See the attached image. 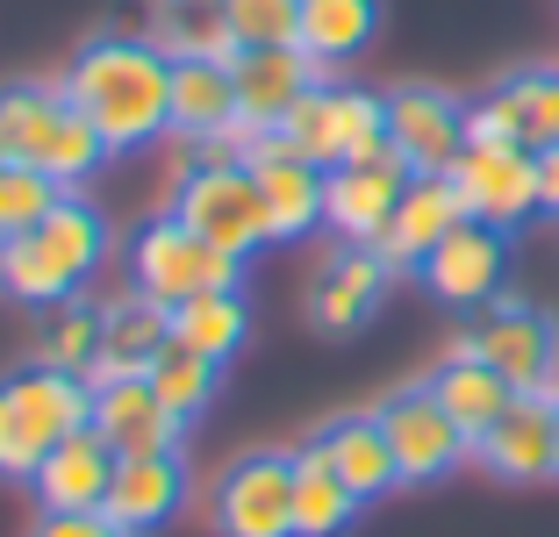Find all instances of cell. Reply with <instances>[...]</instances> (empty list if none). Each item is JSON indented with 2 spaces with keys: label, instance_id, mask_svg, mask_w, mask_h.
I'll return each instance as SVG.
<instances>
[{
  "label": "cell",
  "instance_id": "cell-1",
  "mask_svg": "<svg viewBox=\"0 0 559 537\" xmlns=\"http://www.w3.org/2000/svg\"><path fill=\"white\" fill-rule=\"evenodd\" d=\"M66 100L108 136V151L158 144L173 130V58L151 36H94L66 65Z\"/></svg>",
  "mask_w": 559,
  "mask_h": 537
},
{
  "label": "cell",
  "instance_id": "cell-2",
  "mask_svg": "<svg viewBox=\"0 0 559 537\" xmlns=\"http://www.w3.org/2000/svg\"><path fill=\"white\" fill-rule=\"evenodd\" d=\"M108 259V223H100L94 201L66 194L36 229L8 237L0 244V294L8 301H29V309H50V301H72L86 279Z\"/></svg>",
  "mask_w": 559,
  "mask_h": 537
},
{
  "label": "cell",
  "instance_id": "cell-3",
  "mask_svg": "<svg viewBox=\"0 0 559 537\" xmlns=\"http://www.w3.org/2000/svg\"><path fill=\"white\" fill-rule=\"evenodd\" d=\"M173 215L187 229H201L215 251H230V259H251L259 244H273V208H265V187L251 172L245 144H209L187 179L173 187Z\"/></svg>",
  "mask_w": 559,
  "mask_h": 537
},
{
  "label": "cell",
  "instance_id": "cell-4",
  "mask_svg": "<svg viewBox=\"0 0 559 537\" xmlns=\"http://www.w3.org/2000/svg\"><path fill=\"white\" fill-rule=\"evenodd\" d=\"M94 408V380L66 373V366H15L0 380V480H29L44 452L72 430H86Z\"/></svg>",
  "mask_w": 559,
  "mask_h": 537
},
{
  "label": "cell",
  "instance_id": "cell-5",
  "mask_svg": "<svg viewBox=\"0 0 559 537\" xmlns=\"http://www.w3.org/2000/svg\"><path fill=\"white\" fill-rule=\"evenodd\" d=\"M237 279H245V259L215 251L209 237H201V229H187L173 208L151 215V223L130 237V287L151 294L158 309H180V301H194V294L237 287Z\"/></svg>",
  "mask_w": 559,
  "mask_h": 537
},
{
  "label": "cell",
  "instance_id": "cell-6",
  "mask_svg": "<svg viewBox=\"0 0 559 537\" xmlns=\"http://www.w3.org/2000/svg\"><path fill=\"white\" fill-rule=\"evenodd\" d=\"M280 136L323 172L345 158H373V151H388V94H366V86H345L323 72L301 94V108L280 122Z\"/></svg>",
  "mask_w": 559,
  "mask_h": 537
},
{
  "label": "cell",
  "instance_id": "cell-7",
  "mask_svg": "<svg viewBox=\"0 0 559 537\" xmlns=\"http://www.w3.org/2000/svg\"><path fill=\"white\" fill-rule=\"evenodd\" d=\"M215 537H295V452H237L209 488Z\"/></svg>",
  "mask_w": 559,
  "mask_h": 537
},
{
  "label": "cell",
  "instance_id": "cell-8",
  "mask_svg": "<svg viewBox=\"0 0 559 537\" xmlns=\"http://www.w3.org/2000/svg\"><path fill=\"white\" fill-rule=\"evenodd\" d=\"M460 344L488 358L516 394H552L559 387V323L545 309H531V301H502L495 294L488 309L466 323Z\"/></svg>",
  "mask_w": 559,
  "mask_h": 537
},
{
  "label": "cell",
  "instance_id": "cell-9",
  "mask_svg": "<svg viewBox=\"0 0 559 537\" xmlns=\"http://www.w3.org/2000/svg\"><path fill=\"white\" fill-rule=\"evenodd\" d=\"M373 416H380V430H388V444H395L402 488L444 480L452 466H466V458H474V438L452 423V408L430 394V380H416V387H395L388 402L373 408Z\"/></svg>",
  "mask_w": 559,
  "mask_h": 537
},
{
  "label": "cell",
  "instance_id": "cell-10",
  "mask_svg": "<svg viewBox=\"0 0 559 537\" xmlns=\"http://www.w3.org/2000/svg\"><path fill=\"white\" fill-rule=\"evenodd\" d=\"M416 165L395 144L373 151V158H345L323 172V223L345 237V244H380V229L395 223L402 194H409Z\"/></svg>",
  "mask_w": 559,
  "mask_h": 537
},
{
  "label": "cell",
  "instance_id": "cell-11",
  "mask_svg": "<svg viewBox=\"0 0 559 537\" xmlns=\"http://www.w3.org/2000/svg\"><path fill=\"white\" fill-rule=\"evenodd\" d=\"M452 187H460L466 215L488 229H524L538 215V151L524 144H480L466 136L460 165H452Z\"/></svg>",
  "mask_w": 559,
  "mask_h": 537
},
{
  "label": "cell",
  "instance_id": "cell-12",
  "mask_svg": "<svg viewBox=\"0 0 559 537\" xmlns=\"http://www.w3.org/2000/svg\"><path fill=\"white\" fill-rule=\"evenodd\" d=\"M466 136L480 144H524L552 151L559 144V65H516L466 108Z\"/></svg>",
  "mask_w": 559,
  "mask_h": 537
},
{
  "label": "cell",
  "instance_id": "cell-13",
  "mask_svg": "<svg viewBox=\"0 0 559 537\" xmlns=\"http://www.w3.org/2000/svg\"><path fill=\"white\" fill-rule=\"evenodd\" d=\"M230 80H237V122H245V136H265L301 108V94L323 80V65L301 44H245L230 58Z\"/></svg>",
  "mask_w": 559,
  "mask_h": 537
},
{
  "label": "cell",
  "instance_id": "cell-14",
  "mask_svg": "<svg viewBox=\"0 0 559 537\" xmlns=\"http://www.w3.org/2000/svg\"><path fill=\"white\" fill-rule=\"evenodd\" d=\"M502 273H510V229H488L474 215L424 259V287L444 309H488L502 294Z\"/></svg>",
  "mask_w": 559,
  "mask_h": 537
},
{
  "label": "cell",
  "instance_id": "cell-15",
  "mask_svg": "<svg viewBox=\"0 0 559 537\" xmlns=\"http://www.w3.org/2000/svg\"><path fill=\"white\" fill-rule=\"evenodd\" d=\"M388 279H395V265L380 259L373 244H337L309 279V323L323 337H352L359 323H373Z\"/></svg>",
  "mask_w": 559,
  "mask_h": 537
},
{
  "label": "cell",
  "instance_id": "cell-16",
  "mask_svg": "<svg viewBox=\"0 0 559 537\" xmlns=\"http://www.w3.org/2000/svg\"><path fill=\"white\" fill-rule=\"evenodd\" d=\"M388 144L416 172H452L466 151V100H452L444 86H395L388 94Z\"/></svg>",
  "mask_w": 559,
  "mask_h": 537
},
{
  "label": "cell",
  "instance_id": "cell-17",
  "mask_svg": "<svg viewBox=\"0 0 559 537\" xmlns=\"http://www.w3.org/2000/svg\"><path fill=\"white\" fill-rule=\"evenodd\" d=\"M474 458L495 473V480H516V488H531V480H559L552 394H516L510 416H502L488 438H474Z\"/></svg>",
  "mask_w": 559,
  "mask_h": 537
},
{
  "label": "cell",
  "instance_id": "cell-18",
  "mask_svg": "<svg viewBox=\"0 0 559 537\" xmlns=\"http://www.w3.org/2000/svg\"><path fill=\"white\" fill-rule=\"evenodd\" d=\"M245 158H251V172H259V187H265V208H273V244L309 237V229L323 223V165H309L280 130L251 136Z\"/></svg>",
  "mask_w": 559,
  "mask_h": 537
},
{
  "label": "cell",
  "instance_id": "cell-19",
  "mask_svg": "<svg viewBox=\"0 0 559 537\" xmlns=\"http://www.w3.org/2000/svg\"><path fill=\"white\" fill-rule=\"evenodd\" d=\"M86 430L116 444L122 458L136 452H180V423H173V408L158 402L144 373H116V380H94V408H86Z\"/></svg>",
  "mask_w": 559,
  "mask_h": 537
},
{
  "label": "cell",
  "instance_id": "cell-20",
  "mask_svg": "<svg viewBox=\"0 0 559 537\" xmlns=\"http://www.w3.org/2000/svg\"><path fill=\"white\" fill-rule=\"evenodd\" d=\"M460 223H466V201H460V187H452V172H416L409 194H402V208H395V223L380 229L373 251L395 265V273H424V259Z\"/></svg>",
  "mask_w": 559,
  "mask_h": 537
},
{
  "label": "cell",
  "instance_id": "cell-21",
  "mask_svg": "<svg viewBox=\"0 0 559 537\" xmlns=\"http://www.w3.org/2000/svg\"><path fill=\"white\" fill-rule=\"evenodd\" d=\"M116 466H122V452L100 430H72L29 473V494H36V509H100L108 488H116Z\"/></svg>",
  "mask_w": 559,
  "mask_h": 537
},
{
  "label": "cell",
  "instance_id": "cell-22",
  "mask_svg": "<svg viewBox=\"0 0 559 537\" xmlns=\"http://www.w3.org/2000/svg\"><path fill=\"white\" fill-rule=\"evenodd\" d=\"M173 130L194 144H251L237 122V80L230 58H180L173 65Z\"/></svg>",
  "mask_w": 559,
  "mask_h": 537
},
{
  "label": "cell",
  "instance_id": "cell-23",
  "mask_svg": "<svg viewBox=\"0 0 559 537\" xmlns=\"http://www.w3.org/2000/svg\"><path fill=\"white\" fill-rule=\"evenodd\" d=\"M309 444H316V452H323L337 473H345V488L359 494V502H380L388 488H402L395 444H388V430H380L373 408H345V416H330V423L316 430Z\"/></svg>",
  "mask_w": 559,
  "mask_h": 537
},
{
  "label": "cell",
  "instance_id": "cell-24",
  "mask_svg": "<svg viewBox=\"0 0 559 537\" xmlns=\"http://www.w3.org/2000/svg\"><path fill=\"white\" fill-rule=\"evenodd\" d=\"M187 502V458L180 452H136L116 466V488H108V516L122 523L130 537H151L158 523H173Z\"/></svg>",
  "mask_w": 559,
  "mask_h": 537
},
{
  "label": "cell",
  "instance_id": "cell-25",
  "mask_svg": "<svg viewBox=\"0 0 559 537\" xmlns=\"http://www.w3.org/2000/svg\"><path fill=\"white\" fill-rule=\"evenodd\" d=\"M165 337H173V309H158L151 294H122V301H108L100 309V351H94V373L86 380H116V373H144L151 358L165 351Z\"/></svg>",
  "mask_w": 559,
  "mask_h": 537
},
{
  "label": "cell",
  "instance_id": "cell-26",
  "mask_svg": "<svg viewBox=\"0 0 559 537\" xmlns=\"http://www.w3.org/2000/svg\"><path fill=\"white\" fill-rule=\"evenodd\" d=\"M430 394L452 408V423H460L466 438H488V430L510 416V402H516L510 380L495 373L480 351H466V344H452V351H444V366L430 373Z\"/></svg>",
  "mask_w": 559,
  "mask_h": 537
},
{
  "label": "cell",
  "instance_id": "cell-27",
  "mask_svg": "<svg viewBox=\"0 0 559 537\" xmlns=\"http://www.w3.org/2000/svg\"><path fill=\"white\" fill-rule=\"evenodd\" d=\"M359 494L345 488V473L330 466L316 444L295 452V537H345L359 523Z\"/></svg>",
  "mask_w": 559,
  "mask_h": 537
},
{
  "label": "cell",
  "instance_id": "cell-28",
  "mask_svg": "<svg viewBox=\"0 0 559 537\" xmlns=\"http://www.w3.org/2000/svg\"><path fill=\"white\" fill-rule=\"evenodd\" d=\"M144 380L158 387V402L173 408V423H201L209 416V402L223 394V358H209V351H194V344H180V337H165V351L144 366Z\"/></svg>",
  "mask_w": 559,
  "mask_h": 537
},
{
  "label": "cell",
  "instance_id": "cell-29",
  "mask_svg": "<svg viewBox=\"0 0 559 537\" xmlns=\"http://www.w3.org/2000/svg\"><path fill=\"white\" fill-rule=\"evenodd\" d=\"M144 36L173 58V65H180V58H237V36H230L223 0H158Z\"/></svg>",
  "mask_w": 559,
  "mask_h": 537
},
{
  "label": "cell",
  "instance_id": "cell-30",
  "mask_svg": "<svg viewBox=\"0 0 559 537\" xmlns=\"http://www.w3.org/2000/svg\"><path fill=\"white\" fill-rule=\"evenodd\" d=\"M373 36H380V0H301V36L295 44L309 50L323 72L359 58Z\"/></svg>",
  "mask_w": 559,
  "mask_h": 537
},
{
  "label": "cell",
  "instance_id": "cell-31",
  "mask_svg": "<svg viewBox=\"0 0 559 537\" xmlns=\"http://www.w3.org/2000/svg\"><path fill=\"white\" fill-rule=\"evenodd\" d=\"M173 337L230 366V358L245 351V337H251L245 294H237V287H209V294H194V301H180V309H173Z\"/></svg>",
  "mask_w": 559,
  "mask_h": 537
},
{
  "label": "cell",
  "instance_id": "cell-32",
  "mask_svg": "<svg viewBox=\"0 0 559 537\" xmlns=\"http://www.w3.org/2000/svg\"><path fill=\"white\" fill-rule=\"evenodd\" d=\"M58 115H66V86H44V80L0 86V151L29 165L44 151V136L58 130Z\"/></svg>",
  "mask_w": 559,
  "mask_h": 537
},
{
  "label": "cell",
  "instance_id": "cell-33",
  "mask_svg": "<svg viewBox=\"0 0 559 537\" xmlns=\"http://www.w3.org/2000/svg\"><path fill=\"white\" fill-rule=\"evenodd\" d=\"M94 351H100V309L94 301H50L44 323H36V358L44 366H66V373H94Z\"/></svg>",
  "mask_w": 559,
  "mask_h": 537
},
{
  "label": "cell",
  "instance_id": "cell-34",
  "mask_svg": "<svg viewBox=\"0 0 559 537\" xmlns=\"http://www.w3.org/2000/svg\"><path fill=\"white\" fill-rule=\"evenodd\" d=\"M108 158H116V151H108V136H100L94 122H86V115L66 100V115H58V130L44 136V151H36L29 165H36V172H50V179H58V187L72 194V187H80V179H94Z\"/></svg>",
  "mask_w": 559,
  "mask_h": 537
},
{
  "label": "cell",
  "instance_id": "cell-35",
  "mask_svg": "<svg viewBox=\"0 0 559 537\" xmlns=\"http://www.w3.org/2000/svg\"><path fill=\"white\" fill-rule=\"evenodd\" d=\"M58 201H66V187H58L50 172L8 158V165H0V244H8V237H22V229H36L50 208H58Z\"/></svg>",
  "mask_w": 559,
  "mask_h": 537
},
{
  "label": "cell",
  "instance_id": "cell-36",
  "mask_svg": "<svg viewBox=\"0 0 559 537\" xmlns=\"http://www.w3.org/2000/svg\"><path fill=\"white\" fill-rule=\"evenodd\" d=\"M237 50L245 44H295L301 36V0H223Z\"/></svg>",
  "mask_w": 559,
  "mask_h": 537
},
{
  "label": "cell",
  "instance_id": "cell-37",
  "mask_svg": "<svg viewBox=\"0 0 559 537\" xmlns=\"http://www.w3.org/2000/svg\"><path fill=\"white\" fill-rule=\"evenodd\" d=\"M29 537H130L108 509H36Z\"/></svg>",
  "mask_w": 559,
  "mask_h": 537
},
{
  "label": "cell",
  "instance_id": "cell-38",
  "mask_svg": "<svg viewBox=\"0 0 559 537\" xmlns=\"http://www.w3.org/2000/svg\"><path fill=\"white\" fill-rule=\"evenodd\" d=\"M538 215H552V223H559V144L538 151Z\"/></svg>",
  "mask_w": 559,
  "mask_h": 537
},
{
  "label": "cell",
  "instance_id": "cell-39",
  "mask_svg": "<svg viewBox=\"0 0 559 537\" xmlns=\"http://www.w3.org/2000/svg\"><path fill=\"white\" fill-rule=\"evenodd\" d=\"M552 423H559V387H552Z\"/></svg>",
  "mask_w": 559,
  "mask_h": 537
},
{
  "label": "cell",
  "instance_id": "cell-40",
  "mask_svg": "<svg viewBox=\"0 0 559 537\" xmlns=\"http://www.w3.org/2000/svg\"><path fill=\"white\" fill-rule=\"evenodd\" d=\"M0 165H8V151H0Z\"/></svg>",
  "mask_w": 559,
  "mask_h": 537
}]
</instances>
